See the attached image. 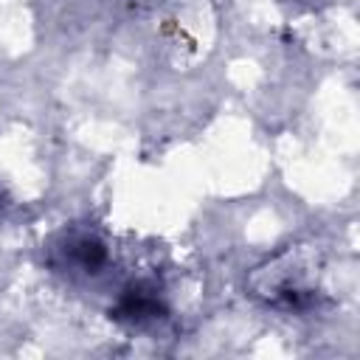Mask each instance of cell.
<instances>
[{"label": "cell", "mask_w": 360, "mask_h": 360, "mask_svg": "<svg viewBox=\"0 0 360 360\" xmlns=\"http://www.w3.org/2000/svg\"><path fill=\"white\" fill-rule=\"evenodd\" d=\"M250 292L276 309H307L315 301V264L312 253L290 248L276 259L264 262L250 276Z\"/></svg>", "instance_id": "6da1fadb"}, {"label": "cell", "mask_w": 360, "mask_h": 360, "mask_svg": "<svg viewBox=\"0 0 360 360\" xmlns=\"http://www.w3.org/2000/svg\"><path fill=\"white\" fill-rule=\"evenodd\" d=\"M163 312H166V307H163L158 290H155L152 284H146V281L129 284V287L118 295V301L112 304V309H110V315H112L115 321L135 323V326L149 323V321H158V318H163Z\"/></svg>", "instance_id": "7a4b0ae2"}, {"label": "cell", "mask_w": 360, "mask_h": 360, "mask_svg": "<svg viewBox=\"0 0 360 360\" xmlns=\"http://www.w3.org/2000/svg\"><path fill=\"white\" fill-rule=\"evenodd\" d=\"M62 259L73 270L98 273V267H104L107 262V248L90 233H76L62 245Z\"/></svg>", "instance_id": "3957f363"}, {"label": "cell", "mask_w": 360, "mask_h": 360, "mask_svg": "<svg viewBox=\"0 0 360 360\" xmlns=\"http://www.w3.org/2000/svg\"><path fill=\"white\" fill-rule=\"evenodd\" d=\"M0 211H3V191H0Z\"/></svg>", "instance_id": "277c9868"}]
</instances>
